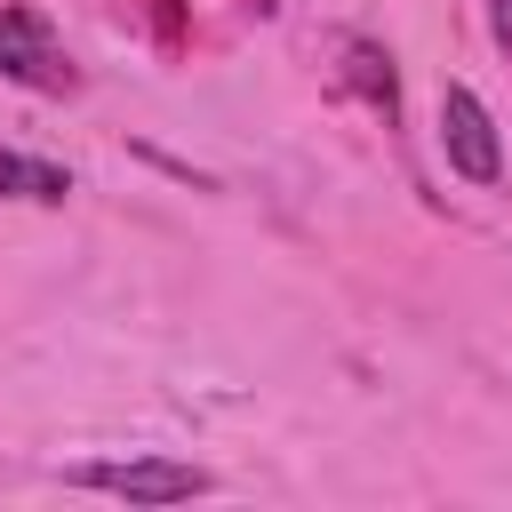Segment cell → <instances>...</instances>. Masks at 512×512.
Masks as SVG:
<instances>
[{"mask_svg": "<svg viewBox=\"0 0 512 512\" xmlns=\"http://www.w3.org/2000/svg\"><path fill=\"white\" fill-rule=\"evenodd\" d=\"M72 488H104V496H128V504H184V496H208L216 480L200 464H176V456H128V464H72L64 472Z\"/></svg>", "mask_w": 512, "mask_h": 512, "instance_id": "6da1fadb", "label": "cell"}, {"mask_svg": "<svg viewBox=\"0 0 512 512\" xmlns=\"http://www.w3.org/2000/svg\"><path fill=\"white\" fill-rule=\"evenodd\" d=\"M440 144H448V168L464 184H496L504 176V144H496V120L472 88H440Z\"/></svg>", "mask_w": 512, "mask_h": 512, "instance_id": "7a4b0ae2", "label": "cell"}, {"mask_svg": "<svg viewBox=\"0 0 512 512\" xmlns=\"http://www.w3.org/2000/svg\"><path fill=\"white\" fill-rule=\"evenodd\" d=\"M0 72L24 80V88H48V96L72 88V64L56 56V32H48V16H32V8H0Z\"/></svg>", "mask_w": 512, "mask_h": 512, "instance_id": "3957f363", "label": "cell"}, {"mask_svg": "<svg viewBox=\"0 0 512 512\" xmlns=\"http://www.w3.org/2000/svg\"><path fill=\"white\" fill-rule=\"evenodd\" d=\"M344 80H352V88H360L384 120L400 112V72H392V56H384L376 40H344Z\"/></svg>", "mask_w": 512, "mask_h": 512, "instance_id": "277c9868", "label": "cell"}, {"mask_svg": "<svg viewBox=\"0 0 512 512\" xmlns=\"http://www.w3.org/2000/svg\"><path fill=\"white\" fill-rule=\"evenodd\" d=\"M0 192H16V200H64V192H72V176H64V168H48V160L0 152Z\"/></svg>", "mask_w": 512, "mask_h": 512, "instance_id": "5b68a950", "label": "cell"}, {"mask_svg": "<svg viewBox=\"0 0 512 512\" xmlns=\"http://www.w3.org/2000/svg\"><path fill=\"white\" fill-rule=\"evenodd\" d=\"M488 32H496V48H512V0H488Z\"/></svg>", "mask_w": 512, "mask_h": 512, "instance_id": "8992f818", "label": "cell"}]
</instances>
